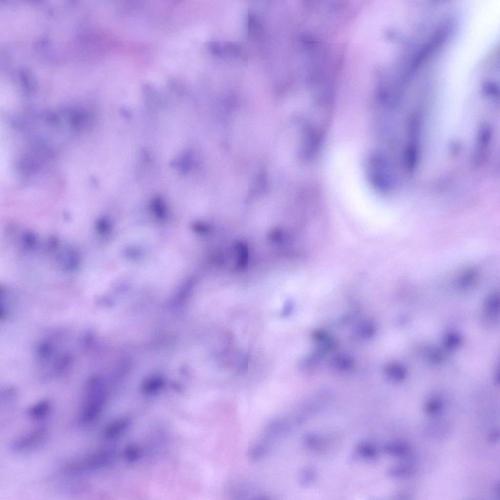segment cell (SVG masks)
I'll list each match as a JSON object with an SVG mask.
<instances>
[{"label": "cell", "mask_w": 500, "mask_h": 500, "mask_svg": "<svg viewBox=\"0 0 500 500\" xmlns=\"http://www.w3.org/2000/svg\"><path fill=\"white\" fill-rule=\"evenodd\" d=\"M365 176L369 185L378 193H386L394 186L393 176L389 162L379 152L369 154L365 161Z\"/></svg>", "instance_id": "6da1fadb"}, {"label": "cell", "mask_w": 500, "mask_h": 500, "mask_svg": "<svg viewBox=\"0 0 500 500\" xmlns=\"http://www.w3.org/2000/svg\"><path fill=\"white\" fill-rule=\"evenodd\" d=\"M113 457L112 452L107 449L91 452L67 463L63 466L62 471L70 476L89 474L107 465Z\"/></svg>", "instance_id": "7a4b0ae2"}, {"label": "cell", "mask_w": 500, "mask_h": 500, "mask_svg": "<svg viewBox=\"0 0 500 500\" xmlns=\"http://www.w3.org/2000/svg\"><path fill=\"white\" fill-rule=\"evenodd\" d=\"M105 401V392L103 385L97 379H91L86 388L80 414V421L84 424L94 422L101 414Z\"/></svg>", "instance_id": "3957f363"}, {"label": "cell", "mask_w": 500, "mask_h": 500, "mask_svg": "<svg viewBox=\"0 0 500 500\" xmlns=\"http://www.w3.org/2000/svg\"><path fill=\"white\" fill-rule=\"evenodd\" d=\"M47 435L46 428H36L18 438L13 442L12 448L18 453L30 451L41 445L46 440Z\"/></svg>", "instance_id": "277c9868"}, {"label": "cell", "mask_w": 500, "mask_h": 500, "mask_svg": "<svg viewBox=\"0 0 500 500\" xmlns=\"http://www.w3.org/2000/svg\"><path fill=\"white\" fill-rule=\"evenodd\" d=\"M492 130L488 124H483L479 127L478 135L477 149L475 154V163L479 165L484 158V151H486L491 140Z\"/></svg>", "instance_id": "5b68a950"}, {"label": "cell", "mask_w": 500, "mask_h": 500, "mask_svg": "<svg viewBox=\"0 0 500 500\" xmlns=\"http://www.w3.org/2000/svg\"><path fill=\"white\" fill-rule=\"evenodd\" d=\"M384 449L389 455L400 458H408L410 454L409 445L402 440L391 441L384 446Z\"/></svg>", "instance_id": "8992f818"}, {"label": "cell", "mask_w": 500, "mask_h": 500, "mask_svg": "<svg viewBox=\"0 0 500 500\" xmlns=\"http://www.w3.org/2000/svg\"><path fill=\"white\" fill-rule=\"evenodd\" d=\"M51 411L50 402L47 400H42L30 407L27 410V415L32 419L41 420L47 417Z\"/></svg>", "instance_id": "52a82bcc"}, {"label": "cell", "mask_w": 500, "mask_h": 500, "mask_svg": "<svg viewBox=\"0 0 500 500\" xmlns=\"http://www.w3.org/2000/svg\"><path fill=\"white\" fill-rule=\"evenodd\" d=\"M129 423L126 418L116 420L106 426L104 431V436L108 439H113L121 434Z\"/></svg>", "instance_id": "ba28073f"}, {"label": "cell", "mask_w": 500, "mask_h": 500, "mask_svg": "<svg viewBox=\"0 0 500 500\" xmlns=\"http://www.w3.org/2000/svg\"><path fill=\"white\" fill-rule=\"evenodd\" d=\"M415 472V468L411 465L399 464L390 467L388 475L396 478H408L412 477Z\"/></svg>", "instance_id": "9c48e42d"}, {"label": "cell", "mask_w": 500, "mask_h": 500, "mask_svg": "<svg viewBox=\"0 0 500 500\" xmlns=\"http://www.w3.org/2000/svg\"><path fill=\"white\" fill-rule=\"evenodd\" d=\"M358 455L364 458H373L376 455V450L373 445L368 443H362L357 448Z\"/></svg>", "instance_id": "30bf717a"}, {"label": "cell", "mask_w": 500, "mask_h": 500, "mask_svg": "<svg viewBox=\"0 0 500 500\" xmlns=\"http://www.w3.org/2000/svg\"><path fill=\"white\" fill-rule=\"evenodd\" d=\"M443 409L441 402L438 399H434L429 401L425 406V413L431 416H436L439 415Z\"/></svg>", "instance_id": "8fae6325"}, {"label": "cell", "mask_w": 500, "mask_h": 500, "mask_svg": "<svg viewBox=\"0 0 500 500\" xmlns=\"http://www.w3.org/2000/svg\"><path fill=\"white\" fill-rule=\"evenodd\" d=\"M387 373L389 376L394 380H399L403 376V372L401 369L397 367H391L388 369Z\"/></svg>", "instance_id": "7c38bea8"}, {"label": "cell", "mask_w": 500, "mask_h": 500, "mask_svg": "<svg viewBox=\"0 0 500 500\" xmlns=\"http://www.w3.org/2000/svg\"><path fill=\"white\" fill-rule=\"evenodd\" d=\"M139 451L135 447H130L126 450L125 452V457L127 460L129 461L135 460L137 459L139 456Z\"/></svg>", "instance_id": "4fadbf2b"}, {"label": "cell", "mask_w": 500, "mask_h": 500, "mask_svg": "<svg viewBox=\"0 0 500 500\" xmlns=\"http://www.w3.org/2000/svg\"><path fill=\"white\" fill-rule=\"evenodd\" d=\"M499 437L498 431H494L492 432L489 436V440L492 442H496L498 441Z\"/></svg>", "instance_id": "5bb4252c"}]
</instances>
